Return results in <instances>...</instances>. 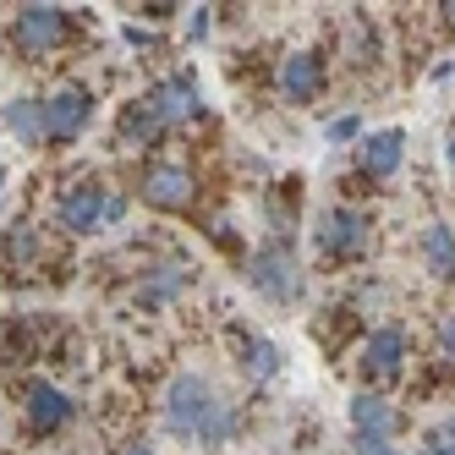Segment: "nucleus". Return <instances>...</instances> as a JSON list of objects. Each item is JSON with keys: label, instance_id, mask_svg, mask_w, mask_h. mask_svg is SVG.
Returning a JSON list of instances; mask_svg holds the SVG:
<instances>
[{"label": "nucleus", "instance_id": "7ed1b4c3", "mask_svg": "<svg viewBox=\"0 0 455 455\" xmlns=\"http://www.w3.org/2000/svg\"><path fill=\"white\" fill-rule=\"evenodd\" d=\"M220 411V395L204 373H176L171 389H165V428L171 434H187V439H204L209 417Z\"/></svg>", "mask_w": 455, "mask_h": 455}, {"label": "nucleus", "instance_id": "393cba45", "mask_svg": "<svg viewBox=\"0 0 455 455\" xmlns=\"http://www.w3.org/2000/svg\"><path fill=\"white\" fill-rule=\"evenodd\" d=\"M422 455H455V444H450V439H439V434H428V444H422Z\"/></svg>", "mask_w": 455, "mask_h": 455}, {"label": "nucleus", "instance_id": "4468645a", "mask_svg": "<svg viewBox=\"0 0 455 455\" xmlns=\"http://www.w3.org/2000/svg\"><path fill=\"white\" fill-rule=\"evenodd\" d=\"M346 411H351L356 439H395V434H401V411L389 406L384 395H368V389H363V395H351Z\"/></svg>", "mask_w": 455, "mask_h": 455}, {"label": "nucleus", "instance_id": "6e6552de", "mask_svg": "<svg viewBox=\"0 0 455 455\" xmlns=\"http://www.w3.org/2000/svg\"><path fill=\"white\" fill-rule=\"evenodd\" d=\"M406 368V330H395V323H379V330L363 335V346H356V373L384 384L395 379Z\"/></svg>", "mask_w": 455, "mask_h": 455}, {"label": "nucleus", "instance_id": "20e7f679", "mask_svg": "<svg viewBox=\"0 0 455 455\" xmlns=\"http://www.w3.org/2000/svg\"><path fill=\"white\" fill-rule=\"evenodd\" d=\"M247 285L264 302H297L302 297V264L291 258L285 242H269V247H258L247 258Z\"/></svg>", "mask_w": 455, "mask_h": 455}, {"label": "nucleus", "instance_id": "f03ea898", "mask_svg": "<svg viewBox=\"0 0 455 455\" xmlns=\"http://www.w3.org/2000/svg\"><path fill=\"white\" fill-rule=\"evenodd\" d=\"M313 247H318V258H363L373 247V214L351 209V204L323 209L313 220Z\"/></svg>", "mask_w": 455, "mask_h": 455}, {"label": "nucleus", "instance_id": "c85d7f7f", "mask_svg": "<svg viewBox=\"0 0 455 455\" xmlns=\"http://www.w3.org/2000/svg\"><path fill=\"white\" fill-rule=\"evenodd\" d=\"M444 12V28H455V0H450V6H439Z\"/></svg>", "mask_w": 455, "mask_h": 455}, {"label": "nucleus", "instance_id": "9d476101", "mask_svg": "<svg viewBox=\"0 0 455 455\" xmlns=\"http://www.w3.org/2000/svg\"><path fill=\"white\" fill-rule=\"evenodd\" d=\"M138 192H143V204H154V209H192L198 204V176H192L187 165H148L143 171V181H138Z\"/></svg>", "mask_w": 455, "mask_h": 455}, {"label": "nucleus", "instance_id": "ddd939ff", "mask_svg": "<svg viewBox=\"0 0 455 455\" xmlns=\"http://www.w3.org/2000/svg\"><path fill=\"white\" fill-rule=\"evenodd\" d=\"M165 132H171V126H165V116L148 105V93L126 100V110H121V121H116V143H121V148H148V143H159Z\"/></svg>", "mask_w": 455, "mask_h": 455}, {"label": "nucleus", "instance_id": "c756f323", "mask_svg": "<svg viewBox=\"0 0 455 455\" xmlns=\"http://www.w3.org/2000/svg\"><path fill=\"white\" fill-rule=\"evenodd\" d=\"M0 198H6V176H0Z\"/></svg>", "mask_w": 455, "mask_h": 455}, {"label": "nucleus", "instance_id": "9b49d317", "mask_svg": "<svg viewBox=\"0 0 455 455\" xmlns=\"http://www.w3.org/2000/svg\"><path fill=\"white\" fill-rule=\"evenodd\" d=\"M406 159V132L401 126H384V132H363V143H356V171H363L368 181H384L395 176Z\"/></svg>", "mask_w": 455, "mask_h": 455}, {"label": "nucleus", "instance_id": "f257e3e1", "mask_svg": "<svg viewBox=\"0 0 455 455\" xmlns=\"http://www.w3.org/2000/svg\"><path fill=\"white\" fill-rule=\"evenodd\" d=\"M121 214H126V198L110 192L105 181H77L72 192L55 198V220L67 225L72 236H88V231H100V225H121Z\"/></svg>", "mask_w": 455, "mask_h": 455}, {"label": "nucleus", "instance_id": "412c9836", "mask_svg": "<svg viewBox=\"0 0 455 455\" xmlns=\"http://www.w3.org/2000/svg\"><path fill=\"white\" fill-rule=\"evenodd\" d=\"M323 138H330V143H363V121H356V116H335L330 126H323Z\"/></svg>", "mask_w": 455, "mask_h": 455}, {"label": "nucleus", "instance_id": "423d86ee", "mask_svg": "<svg viewBox=\"0 0 455 455\" xmlns=\"http://www.w3.org/2000/svg\"><path fill=\"white\" fill-rule=\"evenodd\" d=\"M93 121V93L83 83H60L44 100V143H77Z\"/></svg>", "mask_w": 455, "mask_h": 455}, {"label": "nucleus", "instance_id": "f3484780", "mask_svg": "<svg viewBox=\"0 0 455 455\" xmlns=\"http://www.w3.org/2000/svg\"><path fill=\"white\" fill-rule=\"evenodd\" d=\"M236 363H242L252 379H275V373H280V346L264 340V335H236Z\"/></svg>", "mask_w": 455, "mask_h": 455}, {"label": "nucleus", "instance_id": "6ab92c4d", "mask_svg": "<svg viewBox=\"0 0 455 455\" xmlns=\"http://www.w3.org/2000/svg\"><path fill=\"white\" fill-rule=\"evenodd\" d=\"M6 258L12 264H28V258H34V231H28V225H12L6 231Z\"/></svg>", "mask_w": 455, "mask_h": 455}, {"label": "nucleus", "instance_id": "1a4fd4ad", "mask_svg": "<svg viewBox=\"0 0 455 455\" xmlns=\"http://www.w3.org/2000/svg\"><path fill=\"white\" fill-rule=\"evenodd\" d=\"M323 83H330V60H323V50H297L280 60V100L285 105H313Z\"/></svg>", "mask_w": 455, "mask_h": 455}, {"label": "nucleus", "instance_id": "4be33fe9", "mask_svg": "<svg viewBox=\"0 0 455 455\" xmlns=\"http://www.w3.org/2000/svg\"><path fill=\"white\" fill-rule=\"evenodd\" d=\"M434 346H439V363H444V368H455V313H450V318H439Z\"/></svg>", "mask_w": 455, "mask_h": 455}, {"label": "nucleus", "instance_id": "39448f33", "mask_svg": "<svg viewBox=\"0 0 455 455\" xmlns=\"http://www.w3.org/2000/svg\"><path fill=\"white\" fill-rule=\"evenodd\" d=\"M67 34H72V17L60 12V6H22L12 17V50L28 55V60L55 55L60 44H67Z\"/></svg>", "mask_w": 455, "mask_h": 455}, {"label": "nucleus", "instance_id": "a878e982", "mask_svg": "<svg viewBox=\"0 0 455 455\" xmlns=\"http://www.w3.org/2000/svg\"><path fill=\"white\" fill-rule=\"evenodd\" d=\"M116 455H159V450H154V444H148V439H132V444H121V450H116Z\"/></svg>", "mask_w": 455, "mask_h": 455}, {"label": "nucleus", "instance_id": "2eb2a0df", "mask_svg": "<svg viewBox=\"0 0 455 455\" xmlns=\"http://www.w3.org/2000/svg\"><path fill=\"white\" fill-rule=\"evenodd\" d=\"M422 264H428L434 280H455V225L434 220L428 231H422Z\"/></svg>", "mask_w": 455, "mask_h": 455}, {"label": "nucleus", "instance_id": "a211bd4d", "mask_svg": "<svg viewBox=\"0 0 455 455\" xmlns=\"http://www.w3.org/2000/svg\"><path fill=\"white\" fill-rule=\"evenodd\" d=\"M181 285H187L181 269H154V280H143V291H138V302H143V307H159V302H171Z\"/></svg>", "mask_w": 455, "mask_h": 455}, {"label": "nucleus", "instance_id": "bb28decb", "mask_svg": "<svg viewBox=\"0 0 455 455\" xmlns=\"http://www.w3.org/2000/svg\"><path fill=\"white\" fill-rule=\"evenodd\" d=\"M444 165L455 171V126H450V138H444Z\"/></svg>", "mask_w": 455, "mask_h": 455}, {"label": "nucleus", "instance_id": "0eeeda50", "mask_svg": "<svg viewBox=\"0 0 455 455\" xmlns=\"http://www.w3.org/2000/svg\"><path fill=\"white\" fill-rule=\"evenodd\" d=\"M22 417H28L34 434H60V428H72L77 401L60 384H50V379H28L22 384Z\"/></svg>", "mask_w": 455, "mask_h": 455}, {"label": "nucleus", "instance_id": "dca6fc26", "mask_svg": "<svg viewBox=\"0 0 455 455\" xmlns=\"http://www.w3.org/2000/svg\"><path fill=\"white\" fill-rule=\"evenodd\" d=\"M6 132H17V143H44V100H12L0 105Z\"/></svg>", "mask_w": 455, "mask_h": 455}, {"label": "nucleus", "instance_id": "b1692460", "mask_svg": "<svg viewBox=\"0 0 455 455\" xmlns=\"http://www.w3.org/2000/svg\"><path fill=\"white\" fill-rule=\"evenodd\" d=\"M187 39H209V6H192V17H187Z\"/></svg>", "mask_w": 455, "mask_h": 455}, {"label": "nucleus", "instance_id": "cd10ccee", "mask_svg": "<svg viewBox=\"0 0 455 455\" xmlns=\"http://www.w3.org/2000/svg\"><path fill=\"white\" fill-rule=\"evenodd\" d=\"M439 439H450V444H455V417H450V422H444V428H439Z\"/></svg>", "mask_w": 455, "mask_h": 455}, {"label": "nucleus", "instance_id": "5701e85b", "mask_svg": "<svg viewBox=\"0 0 455 455\" xmlns=\"http://www.w3.org/2000/svg\"><path fill=\"white\" fill-rule=\"evenodd\" d=\"M351 450H356V455H406V450H395L389 439H356Z\"/></svg>", "mask_w": 455, "mask_h": 455}, {"label": "nucleus", "instance_id": "f8f14e48", "mask_svg": "<svg viewBox=\"0 0 455 455\" xmlns=\"http://www.w3.org/2000/svg\"><path fill=\"white\" fill-rule=\"evenodd\" d=\"M148 105L165 116V126L192 121V116H198V77H192V72H171V77H159V83L148 88Z\"/></svg>", "mask_w": 455, "mask_h": 455}, {"label": "nucleus", "instance_id": "aec40b11", "mask_svg": "<svg viewBox=\"0 0 455 455\" xmlns=\"http://www.w3.org/2000/svg\"><path fill=\"white\" fill-rule=\"evenodd\" d=\"M368 60H373V28L351 22V67H368Z\"/></svg>", "mask_w": 455, "mask_h": 455}]
</instances>
